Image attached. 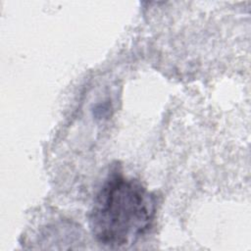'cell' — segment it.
Segmentation results:
<instances>
[{"label":"cell","mask_w":251,"mask_h":251,"mask_svg":"<svg viewBox=\"0 0 251 251\" xmlns=\"http://www.w3.org/2000/svg\"><path fill=\"white\" fill-rule=\"evenodd\" d=\"M155 214L154 195L137 179L115 171L96 194L88 218L89 228L102 245L127 247L150 228Z\"/></svg>","instance_id":"6da1fadb"}]
</instances>
